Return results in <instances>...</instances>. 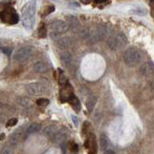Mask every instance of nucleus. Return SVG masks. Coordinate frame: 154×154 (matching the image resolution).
I'll return each instance as SVG.
<instances>
[{"mask_svg": "<svg viewBox=\"0 0 154 154\" xmlns=\"http://www.w3.org/2000/svg\"><path fill=\"white\" fill-rule=\"evenodd\" d=\"M22 14V25L27 30H32L35 24V14H36V0H31L27 2L21 9Z\"/></svg>", "mask_w": 154, "mask_h": 154, "instance_id": "f257e3e1", "label": "nucleus"}, {"mask_svg": "<svg viewBox=\"0 0 154 154\" xmlns=\"http://www.w3.org/2000/svg\"><path fill=\"white\" fill-rule=\"evenodd\" d=\"M69 25L64 20H55L51 23L50 25V37L52 38H59L63 35L69 31Z\"/></svg>", "mask_w": 154, "mask_h": 154, "instance_id": "f03ea898", "label": "nucleus"}, {"mask_svg": "<svg viewBox=\"0 0 154 154\" xmlns=\"http://www.w3.org/2000/svg\"><path fill=\"white\" fill-rule=\"evenodd\" d=\"M108 46L111 50H119L128 43L127 37L122 32H118L108 40Z\"/></svg>", "mask_w": 154, "mask_h": 154, "instance_id": "7ed1b4c3", "label": "nucleus"}, {"mask_svg": "<svg viewBox=\"0 0 154 154\" xmlns=\"http://www.w3.org/2000/svg\"><path fill=\"white\" fill-rule=\"evenodd\" d=\"M124 63L128 66H137L142 60V55L136 47H129L123 54Z\"/></svg>", "mask_w": 154, "mask_h": 154, "instance_id": "20e7f679", "label": "nucleus"}, {"mask_svg": "<svg viewBox=\"0 0 154 154\" xmlns=\"http://www.w3.org/2000/svg\"><path fill=\"white\" fill-rule=\"evenodd\" d=\"M34 52H35V48L33 46L20 47L16 51V53H14V61H17L18 63H24L28 59H30Z\"/></svg>", "mask_w": 154, "mask_h": 154, "instance_id": "39448f33", "label": "nucleus"}, {"mask_svg": "<svg viewBox=\"0 0 154 154\" xmlns=\"http://www.w3.org/2000/svg\"><path fill=\"white\" fill-rule=\"evenodd\" d=\"M0 17L3 22H7L11 25L17 24L19 20L18 14L13 8H6L0 13Z\"/></svg>", "mask_w": 154, "mask_h": 154, "instance_id": "423d86ee", "label": "nucleus"}, {"mask_svg": "<svg viewBox=\"0 0 154 154\" xmlns=\"http://www.w3.org/2000/svg\"><path fill=\"white\" fill-rule=\"evenodd\" d=\"M26 91L33 96H38L45 94L46 89L42 84L38 83V82H34V83H30L26 86Z\"/></svg>", "mask_w": 154, "mask_h": 154, "instance_id": "0eeeda50", "label": "nucleus"}, {"mask_svg": "<svg viewBox=\"0 0 154 154\" xmlns=\"http://www.w3.org/2000/svg\"><path fill=\"white\" fill-rule=\"evenodd\" d=\"M74 94L70 84L67 82V83L64 86H62V89L60 91V99L62 102H69V101L73 97Z\"/></svg>", "mask_w": 154, "mask_h": 154, "instance_id": "6e6552de", "label": "nucleus"}, {"mask_svg": "<svg viewBox=\"0 0 154 154\" xmlns=\"http://www.w3.org/2000/svg\"><path fill=\"white\" fill-rule=\"evenodd\" d=\"M85 146L86 148L91 149V153H96V151H97V143H96V139L94 134H90V136L85 143Z\"/></svg>", "mask_w": 154, "mask_h": 154, "instance_id": "1a4fd4ad", "label": "nucleus"}, {"mask_svg": "<svg viewBox=\"0 0 154 154\" xmlns=\"http://www.w3.org/2000/svg\"><path fill=\"white\" fill-rule=\"evenodd\" d=\"M140 72L143 76H151L154 74V64L152 62H146L141 66Z\"/></svg>", "mask_w": 154, "mask_h": 154, "instance_id": "9d476101", "label": "nucleus"}, {"mask_svg": "<svg viewBox=\"0 0 154 154\" xmlns=\"http://www.w3.org/2000/svg\"><path fill=\"white\" fill-rule=\"evenodd\" d=\"M61 63L63 64V66L66 67H71L72 65H73V56L71 55L70 52H65L63 53L60 57Z\"/></svg>", "mask_w": 154, "mask_h": 154, "instance_id": "9b49d317", "label": "nucleus"}, {"mask_svg": "<svg viewBox=\"0 0 154 154\" xmlns=\"http://www.w3.org/2000/svg\"><path fill=\"white\" fill-rule=\"evenodd\" d=\"M67 139V132L66 131H62V130H58V132L55 134V136L53 137L52 141L55 142L56 143H66V140Z\"/></svg>", "mask_w": 154, "mask_h": 154, "instance_id": "f8f14e48", "label": "nucleus"}, {"mask_svg": "<svg viewBox=\"0 0 154 154\" xmlns=\"http://www.w3.org/2000/svg\"><path fill=\"white\" fill-rule=\"evenodd\" d=\"M99 146L101 150H103L104 152L109 148H112V146H111V143L109 141L108 137L106 136L105 134H101L99 137Z\"/></svg>", "mask_w": 154, "mask_h": 154, "instance_id": "ddd939ff", "label": "nucleus"}, {"mask_svg": "<svg viewBox=\"0 0 154 154\" xmlns=\"http://www.w3.org/2000/svg\"><path fill=\"white\" fill-rule=\"evenodd\" d=\"M56 45L60 49H66L71 45V40L69 38H59Z\"/></svg>", "mask_w": 154, "mask_h": 154, "instance_id": "4468645a", "label": "nucleus"}, {"mask_svg": "<svg viewBox=\"0 0 154 154\" xmlns=\"http://www.w3.org/2000/svg\"><path fill=\"white\" fill-rule=\"evenodd\" d=\"M58 132V128L55 126V125H49V126H47L45 130H43V134H45V136L49 138V139H53V137L55 136V134Z\"/></svg>", "mask_w": 154, "mask_h": 154, "instance_id": "2eb2a0df", "label": "nucleus"}, {"mask_svg": "<svg viewBox=\"0 0 154 154\" xmlns=\"http://www.w3.org/2000/svg\"><path fill=\"white\" fill-rule=\"evenodd\" d=\"M34 69L38 73H45L48 69V66L46 63L45 62H37L35 65H34Z\"/></svg>", "mask_w": 154, "mask_h": 154, "instance_id": "dca6fc26", "label": "nucleus"}, {"mask_svg": "<svg viewBox=\"0 0 154 154\" xmlns=\"http://www.w3.org/2000/svg\"><path fill=\"white\" fill-rule=\"evenodd\" d=\"M21 139H22V134L20 132L13 133L9 138V143L10 144H12V146H16V144H17L21 141Z\"/></svg>", "mask_w": 154, "mask_h": 154, "instance_id": "f3484780", "label": "nucleus"}, {"mask_svg": "<svg viewBox=\"0 0 154 154\" xmlns=\"http://www.w3.org/2000/svg\"><path fill=\"white\" fill-rule=\"evenodd\" d=\"M96 101H97V97L96 96H90V97L87 99V102H86V105H87V108H88V111L89 112H91V111L94 110V106L96 104Z\"/></svg>", "mask_w": 154, "mask_h": 154, "instance_id": "a211bd4d", "label": "nucleus"}, {"mask_svg": "<svg viewBox=\"0 0 154 154\" xmlns=\"http://www.w3.org/2000/svg\"><path fill=\"white\" fill-rule=\"evenodd\" d=\"M69 102L70 103V105H71V107L73 108V110L75 111V112H77L78 113L79 111H80V109H81V104H80V101H79V99L76 97V96L74 95L73 97H72Z\"/></svg>", "mask_w": 154, "mask_h": 154, "instance_id": "6ab92c4d", "label": "nucleus"}, {"mask_svg": "<svg viewBox=\"0 0 154 154\" xmlns=\"http://www.w3.org/2000/svg\"><path fill=\"white\" fill-rule=\"evenodd\" d=\"M67 20H69V25L71 30H76L79 27V22L73 16H69L67 17Z\"/></svg>", "mask_w": 154, "mask_h": 154, "instance_id": "aec40b11", "label": "nucleus"}, {"mask_svg": "<svg viewBox=\"0 0 154 154\" xmlns=\"http://www.w3.org/2000/svg\"><path fill=\"white\" fill-rule=\"evenodd\" d=\"M41 129V125L38 124V123H32L30 124L26 129V133L27 134H33V133H36L38 132Z\"/></svg>", "mask_w": 154, "mask_h": 154, "instance_id": "412c9836", "label": "nucleus"}, {"mask_svg": "<svg viewBox=\"0 0 154 154\" xmlns=\"http://www.w3.org/2000/svg\"><path fill=\"white\" fill-rule=\"evenodd\" d=\"M17 104L22 106V107H28V106L31 105L30 99L27 98V97H24V96H20V97H17Z\"/></svg>", "mask_w": 154, "mask_h": 154, "instance_id": "4be33fe9", "label": "nucleus"}, {"mask_svg": "<svg viewBox=\"0 0 154 154\" xmlns=\"http://www.w3.org/2000/svg\"><path fill=\"white\" fill-rule=\"evenodd\" d=\"M130 14H138V16H146L147 14V11L143 7H140V8H135L132 9L130 11Z\"/></svg>", "mask_w": 154, "mask_h": 154, "instance_id": "5701e85b", "label": "nucleus"}, {"mask_svg": "<svg viewBox=\"0 0 154 154\" xmlns=\"http://www.w3.org/2000/svg\"><path fill=\"white\" fill-rule=\"evenodd\" d=\"M58 81H59L60 86H64L67 83V80L66 78V76L64 75V72L61 69H59V78H58Z\"/></svg>", "mask_w": 154, "mask_h": 154, "instance_id": "b1692460", "label": "nucleus"}, {"mask_svg": "<svg viewBox=\"0 0 154 154\" xmlns=\"http://www.w3.org/2000/svg\"><path fill=\"white\" fill-rule=\"evenodd\" d=\"M37 105L38 106H42V107H45V106H47L48 104H49V100H48L47 98H38L37 100Z\"/></svg>", "mask_w": 154, "mask_h": 154, "instance_id": "393cba45", "label": "nucleus"}, {"mask_svg": "<svg viewBox=\"0 0 154 154\" xmlns=\"http://www.w3.org/2000/svg\"><path fill=\"white\" fill-rule=\"evenodd\" d=\"M46 28L45 26H42L38 28V38H45L46 37Z\"/></svg>", "mask_w": 154, "mask_h": 154, "instance_id": "a878e982", "label": "nucleus"}, {"mask_svg": "<svg viewBox=\"0 0 154 154\" xmlns=\"http://www.w3.org/2000/svg\"><path fill=\"white\" fill-rule=\"evenodd\" d=\"M18 122V119H16V118H14V119H10L8 122H6V126L7 127H12L14 126V125H16Z\"/></svg>", "mask_w": 154, "mask_h": 154, "instance_id": "bb28decb", "label": "nucleus"}, {"mask_svg": "<svg viewBox=\"0 0 154 154\" xmlns=\"http://www.w3.org/2000/svg\"><path fill=\"white\" fill-rule=\"evenodd\" d=\"M12 51H13V49L11 47H7V46H3V47H1V52L2 53H4L5 55H7V56H10L12 54Z\"/></svg>", "mask_w": 154, "mask_h": 154, "instance_id": "cd10ccee", "label": "nucleus"}, {"mask_svg": "<svg viewBox=\"0 0 154 154\" xmlns=\"http://www.w3.org/2000/svg\"><path fill=\"white\" fill-rule=\"evenodd\" d=\"M69 148L70 149L72 152H77V151H78V144L75 143L74 142H70L69 143Z\"/></svg>", "mask_w": 154, "mask_h": 154, "instance_id": "c85d7f7f", "label": "nucleus"}, {"mask_svg": "<svg viewBox=\"0 0 154 154\" xmlns=\"http://www.w3.org/2000/svg\"><path fill=\"white\" fill-rule=\"evenodd\" d=\"M54 10H55V7L54 6H49V7H48L45 10V14H43V16H45V14H48L52 13L53 11H54Z\"/></svg>", "mask_w": 154, "mask_h": 154, "instance_id": "c756f323", "label": "nucleus"}, {"mask_svg": "<svg viewBox=\"0 0 154 154\" xmlns=\"http://www.w3.org/2000/svg\"><path fill=\"white\" fill-rule=\"evenodd\" d=\"M71 119H72V120H73L74 125H75V126H77V125H78V119H76L75 116H71Z\"/></svg>", "mask_w": 154, "mask_h": 154, "instance_id": "7c9ffc66", "label": "nucleus"}, {"mask_svg": "<svg viewBox=\"0 0 154 154\" xmlns=\"http://www.w3.org/2000/svg\"><path fill=\"white\" fill-rule=\"evenodd\" d=\"M105 153H106V154H108V153H115V151L113 150V149L109 148V149H107V150L105 151Z\"/></svg>", "mask_w": 154, "mask_h": 154, "instance_id": "2f4dec72", "label": "nucleus"}, {"mask_svg": "<svg viewBox=\"0 0 154 154\" xmlns=\"http://www.w3.org/2000/svg\"><path fill=\"white\" fill-rule=\"evenodd\" d=\"M80 1L82 2V3H84V4H89L91 0H80Z\"/></svg>", "mask_w": 154, "mask_h": 154, "instance_id": "473e14b6", "label": "nucleus"}, {"mask_svg": "<svg viewBox=\"0 0 154 154\" xmlns=\"http://www.w3.org/2000/svg\"><path fill=\"white\" fill-rule=\"evenodd\" d=\"M95 3H104L105 1H107V0H94Z\"/></svg>", "mask_w": 154, "mask_h": 154, "instance_id": "72a5a7b5", "label": "nucleus"}, {"mask_svg": "<svg viewBox=\"0 0 154 154\" xmlns=\"http://www.w3.org/2000/svg\"><path fill=\"white\" fill-rule=\"evenodd\" d=\"M151 87H152V89L154 90V78H153L152 81H151Z\"/></svg>", "mask_w": 154, "mask_h": 154, "instance_id": "f704fd0d", "label": "nucleus"}, {"mask_svg": "<svg viewBox=\"0 0 154 154\" xmlns=\"http://www.w3.org/2000/svg\"><path fill=\"white\" fill-rule=\"evenodd\" d=\"M4 139V134H1V140Z\"/></svg>", "mask_w": 154, "mask_h": 154, "instance_id": "c9c22d12", "label": "nucleus"}]
</instances>
